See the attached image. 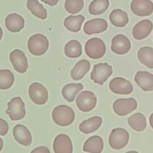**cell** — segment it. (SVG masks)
Here are the masks:
<instances>
[{"label": "cell", "instance_id": "obj_11", "mask_svg": "<svg viewBox=\"0 0 153 153\" xmlns=\"http://www.w3.org/2000/svg\"><path fill=\"white\" fill-rule=\"evenodd\" d=\"M131 42L124 35H117L111 41V51L118 55H124L131 50Z\"/></svg>", "mask_w": 153, "mask_h": 153}, {"label": "cell", "instance_id": "obj_8", "mask_svg": "<svg viewBox=\"0 0 153 153\" xmlns=\"http://www.w3.org/2000/svg\"><path fill=\"white\" fill-rule=\"evenodd\" d=\"M137 107V102L133 98H119L113 104V109L115 113L120 117L126 116L132 113Z\"/></svg>", "mask_w": 153, "mask_h": 153}, {"label": "cell", "instance_id": "obj_1", "mask_svg": "<svg viewBox=\"0 0 153 153\" xmlns=\"http://www.w3.org/2000/svg\"><path fill=\"white\" fill-rule=\"evenodd\" d=\"M52 119L54 123L61 127H66L74 123L75 119L74 111L67 105H58L53 110Z\"/></svg>", "mask_w": 153, "mask_h": 153}, {"label": "cell", "instance_id": "obj_13", "mask_svg": "<svg viewBox=\"0 0 153 153\" xmlns=\"http://www.w3.org/2000/svg\"><path fill=\"white\" fill-rule=\"evenodd\" d=\"M10 61L16 71L20 74L26 73L28 69V60L21 50L16 49L10 53Z\"/></svg>", "mask_w": 153, "mask_h": 153}, {"label": "cell", "instance_id": "obj_10", "mask_svg": "<svg viewBox=\"0 0 153 153\" xmlns=\"http://www.w3.org/2000/svg\"><path fill=\"white\" fill-rule=\"evenodd\" d=\"M110 91L117 95H129L133 92V85L123 77H115L109 84Z\"/></svg>", "mask_w": 153, "mask_h": 153}, {"label": "cell", "instance_id": "obj_36", "mask_svg": "<svg viewBox=\"0 0 153 153\" xmlns=\"http://www.w3.org/2000/svg\"><path fill=\"white\" fill-rule=\"evenodd\" d=\"M149 123H150V126H151L152 128L153 129V113H152L151 116L149 117Z\"/></svg>", "mask_w": 153, "mask_h": 153}, {"label": "cell", "instance_id": "obj_24", "mask_svg": "<svg viewBox=\"0 0 153 153\" xmlns=\"http://www.w3.org/2000/svg\"><path fill=\"white\" fill-rule=\"evenodd\" d=\"M110 23L116 27H125L128 23V16L126 11L121 9H115L110 13Z\"/></svg>", "mask_w": 153, "mask_h": 153}, {"label": "cell", "instance_id": "obj_22", "mask_svg": "<svg viewBox=\"0 0 153 153\" xmlns=\"http://www.w3.org/2000/svg\"><path fill=\"white\" fill-rule=\"evenodd\" d=\"M102 118L100 117H93L82 122L79 126V129L83 134H90L95 131L101 127Z\"/></svg>", "mask_w": 153, "mask_h": 153}, {"label": "cell", "instance_id": "obj_19", "mask_svg": "<svg viewBox=\"0 0 153 153\" xmlns=\"http://www.w3.org/2000/svg\"><path fill=\"white\" fill-rule=\"evenodd\" d=\"M24 18L17 13L8 14L5 18V26L11 32H19L24 28Z\"/></svg>", "mask_w": 153, "mask_h": 153}, {"label": "cell", "instance_id": "obj_12", "mask_svg": "<svg viewBox=\"0 0 153 153\" xmlns=\"http://www.w3.org/2000/svg\"><path fill=\"white\" fill-rule=\"evenodd\" d=\"M131 10L139 17L149 16L153 12V2L151 0H132Z\"/></svg>", "mask_w": 153, "mask_h": 153}, {"label": "cell", "instance_id": "obj_33", "mask_svg": "<svg viewBox=\"0 0 153 153\" xmlns=\"http://www.w3.org/2000/svg\"><path fill=\"white\" fill-rule=\"evenodd\" d=\"M9 130L8 123L3 119L0 118V136H5Z\"/></svg>", "mask_w": 153, "mask_h": 153}, {"label": "cell", "instance_id": "obj_2", "mask_svg": "<svg viewBox=\"0 0 153 153\" xmlns=\"http://www.w3.org/2000/svg\"><path fill=\"white\" fill-rule=\"evenodd\" d=\"M27 48L29 52L34 56H39L47 53L49 48V41L42 34H35L29 38Z\"/></svg>", "mask_w": 153, "mask_h": 153}, {"label": "cell", "instance_id": "obj_4", "mask_svg": "<svg viewBox=\"0 0 153 153\" xmlns=\"http://www.w3.org/2000/svg\"><path fill=\"white\" fill-rule=\"evenodd\" d=\"M129 134L123 128H114L109 136V145L115 150L122 149L128 143Z\"/></svg>", "mask_w": 153, "mask_h": 153}, {"label": "cell", "instance_id": "obj_17", "mask_svg": "<svg viewBox=\"0 0 153 153\" xmlns=\"http://www.w3.org/2000/svg\"><path fill=\"white\" fill-rule=\"evenodd\" d=\"M107 26L108 24L104 19L95 18L85 23L83 26V31L86 35H89L98 34L107 30Z\"/></svg>", "mask_w": 153, "mask_h": 153}, {"label": "cell", "instance_id": "obj_31", "mask_svg": "<svg viewBox=\"0 0 153 153\" xmlns=\"http://www.w3.org/2000/svg\"><path fill=\"white\" fill-rule=\"evenodd\" d=\"M109 0H93L89 7V11L92 15H100L108 9Z\"/></svg>", "mask_w": 153, "mask_h": 153}, {"label": "cell", "instance_id": "obj_6", "mask_svg": "<svg viewBox=\"0 0 153 153\" xmlns=\"http://www.w3.org/2000/svg\"><path fill=\"white\" fill-rule=\"evenodd\" d=\"M97 104V98L91 91L85 90L77 95L76 98V107L80 111L87 113L95 107Z\"/></svg>", "mask_w": 153, "mask_h": 153}, {"label": "cell", "instance_id": "obj_35", "mask_svg": "<svg viewBox=\"0 0 153 153\" xmlns=\"http://www.w3.org/2000/svg\"><path fill=\"white\" fill-rule=\"evenodd\" d=\"M42 1L50 6H55L59 2V0H42Z\"/></svg>", "mask_w": 153, "mask_h": 153}, {"label": "cell", "instance_id": "obj_14", "mask_svg": "<svg viewBox=\"0 0 153 153\" xmlns=\"http://www.w3.org/2000/svg\"><path fill=\"white\" fill-rule=\"evenodd\" d=\"M53 147L55 153H73L71 140L65 134H60L56 137Z\"/></svg>", "mask_w": 153, "mask_h": 153}, {"label": "cell", "instance_id": "obj_16", "mask_svg": "<svg viewBox=\"0 0 153 153\" xmlns=\"http://www.w3.org/2000/svg\"><path fill=\"white\" fill-rule=\"evenodd\" d=\"M13 135L17 143L24 146H29L32 142V137L27 127L23 125H17L13 128Z\"/></svg>", "mask_w": 153, "mask_h": 153}, {"label": "cell", "instance_id": "obj_29", "mask_svg": "<svg viewBox=\"0 0 153 153\" xmlns=\"http://www.w3.org/2000/svg\"><path fill=\"white\" fill-rule=\"evenodd\" d=\"M137 57L139 61L149 68H153V48L143 47L138 51Z\"/></svg>", "mask_w": 153, "mask_h": 153}, {"label": "cell", "instance_id": "obj_20", "mask_svg": "<svg viewBox=\"0 0 153 153\" xmlns=\"http://www.w3.org/2000/svg\"><path fill=\"white\" fill-rule=\"evenodd\" d=\"M83 149L89 153H101L104 149V140L98 135L90 137L84 143Z\"/></svg>", "mask_w": 153, "mask_h": 153}, {"label": "cell", "instance_id": "obj_3", "mask_svg": "<svg viewBox=\"0 0 153 153\" xmlns=\"http://www.w3.org/2000/svg\"><path fill=\"white\" fill-rule=\"evenodd\" d=\"M85 52L92 59L102 58L106 53L105 43L99 38H91L85 45Z\"/></svg>", "mask_w": 153, "mask_h": 153}, {"label": "cell", "instance_id": "obj_23", "mask_svg": "<svg viewBox=\"0 0 153 153\" xmlns=\"http://www.w3.org/2000/svg\"><path fill=\"white\" fill-rule=\"evenodd\" d=\"M83 89L82 83H68L65 85L62 89V94L65 99L68 102H73L76 95Z\"/></svg>", "mask_w": 153, "mask_h": 153}, {"label": "cell", "instance_id": "obj_18", "mask_svg": "<svg viewBox=\"0 0 153 153\" xmlns=\"http://www.w3.org/2000/svg\"><path fill=\"white\" fill-rule=\"evenodd\" d=\"M134 81L143 91L153 90V74L148 71H139L134 76Z\"/></svg>", "mask_w": 153, "mask_h": 153}, {"label": "cell", "instance_id": "obj_9", "mask_svg": "<svg viewBox=\"0 0 153 153\" xmlns=\"http://www.w3.org/2000/svg\"><path fill=\"white\" fill-rule=\"evenodd\" d=\"M29 95L31 101L38 105H44L48 101V92L40 83H32L29 87Z\"/></svg>", "mask_w": 153, "mask_h": 153}, {"label": "cell", "instance_id": "obj_21", "mask_svg": "<svg viewBox=\"0 0 153 153\" xmlns=\"http://www.w3.org/2000/svg\"><path fill=\"white\" fill-rule=\"evenodd\" d=\"M90 62L86 59H81L76 63L71 71V76L74 80L83 79L90 69Z\"/></svg>", "mask_w": 153, "mask_h": 153}, {"label": "cell", "instance_id": "obj_37", "mask_svg": "<svg viewBox=\"0 0 153 153\" xmlns=\"http://www.w3.org/2000/svg\"><path fill=\"white\" fill-rule=\"evenodd\" d=\"M3 145H4V143H3V140L2 138L0 137V152L2 151V148H3Z\"/></svg>", "mask_w": 153, "mask_h": 153}, {"label": "cell", "instance_id": "obj_32", "mask_svg": "<svg viewBox=\"0 0 153 153\" xmlns=\"http://www.w3.org/2000/svg\"><path fill=\"white\" fill-rule=\"evenodd\" d=\"M84 7L83 0H66L65 8L71 14H76L81 11Z\"/></svg>", "mask_w": 153, "mask_h": 153}, {"label": "cell", "instance_id": "obj_7", "mask_svg": "<svg viewBox=\"0 0 153 153\" xmlns=\"http://www.w3.org/2000/svg\"><path fill=\"white\" fill-rule=\"evenodd\" d=\"M112 74L113 68L110 65L107 63H98L94 66L93 70L91 72L90 77L94 83L103 85Z\"/></svg>", "mask_w": 153, "mask_h": 153}, {"label": "cell", "instance_id": "obj_26", "mask_svg": "<svg viewBox=\"0 0 153 153\" xmlns=\"http://www.w3.org/2000/svg\"><path fill=\"white\" fill-rule=\"evenodd\" d=\"M128 123L133 130L143 131L146 128V119L143 113H137L128 119Z\"/></svg>", "mask_w": 153, "mask_h": 153}, {"label": "cell", "instance_id": "obj_5", "mask_svg": "<svg viewBox=\"0 0 153 153\" xmlns=\"http://www.w3.org/2000/svg\"><path fill=\"white\" fill-rule=\"evenodd\" d=\"M6 113L10 120L17 121L23 119L26 116V106L20 97H14L8 103Z\"/></svg>", "mask_w": 153, "mask_h": 153}, {"label": "cell", "instance_id": "obj_38", "mask_svg": "<svg viewBox=\"0 0 153 153\" xmlns=\"http://www.w3.org/2000/svg\"><path fill=\"white\" fill-rule=\"evenodd\" d=\"M2 37H3V32H2V28H1V26H0V41L2 40Z\"/></svg>", "mask_w": 153, "mask_h": 153}, {"label": "cell", "instance_id": "obj_27", "mask_svg": "<svg viewBox=\"0 0 153 153\" xmlns=\"http://www.w3.org/2000/svg\"><path fill=\"white\" fill-rule=\"evenodd\" d=\"M26 7L29 11L38 18L45 20L48 17V11L38 0H27Z\"/></svg>", "mask_w": 153, "mask_h": 153}, {"label": "cell", "instance_id": "obj_30", "mask_svg": "<svg viewBox=\"0 0 153 153\" xmlns=\"http://www.w3.org/2000/svg\"><path fill=\"white\" fill-rule=\"evenodd\" d=\"M14 83V74L8 69L0 70V89L6 90L10 89Z\"/></svg>", "mask_w": 153, "mask_h": 153}, {"label": "cell", "instance_id": "obj_39", "mask_svg": "<svg viewBox=\"0 0 153 153\" xmlns=\"http://www.w3.org/2000/svg\"><path fill=\"white\" fill-rule=\"evenodd\" d=\"M126 153H139V152L137 151H129V152H126Z\"/></svg>", "mask_w": 153, "mask_h": 153}, {"label": "cell", "instance_id": "obj_34", "mask_svg": "<svg viewBox=\"0 0 153 153\" xmlns=\"http://www.w3.org/2000/svg\"><path fill=\"white\" fill-rule=\"evenodd\" d=\"M30 153H51V152L47 146H38L34 149Z\"/></svg>", "mask_w": 153, "mask_h": 153}, {"label": "cell", "instance_id": "obj_28", "mask_svg": "<svg viewBox=\"0 0 153 153\" xmlns=\"http://www.w3.org/2000/svg\"><path fill=\"white\" fill-rule=\"evenodd\" d=\"M65 54L71 59L78 58L82 55V45L78 41L71 40L64 48Z\"/></svg>", "mask_w": 153, "mask_h": 153}, {"label": "cell", "instance_id": "obj_15", "mask_svg": "<svg viewBox=\"0 0 153 153\" xmlns=\"http://www.w3.org/2000/svg\"><path fill=\"white\" fill-rule=\"evenodd\" d=\"M153 29V23L149 20H143L137 23L133 28L132 35L136 40L140 41L149 36Z\"/></svg>", "mask_w": 153, "mask_h": 153}, {"label": "cell", "instance_id": "obj_25", "mask_svg": "<svg viewBox=\"0 0 153 153\" xmlns=\"http://www.w3.org/2000/svg\"><path fill=\"white\" fill-rule=\"evenodd\" d=\"M85 20V17L81 14L76 16H68L65 19L64 26L68 31L72 32H78Z\"/></svg>", "mask_w": 153, "mask_h": 153}]
</instances>
